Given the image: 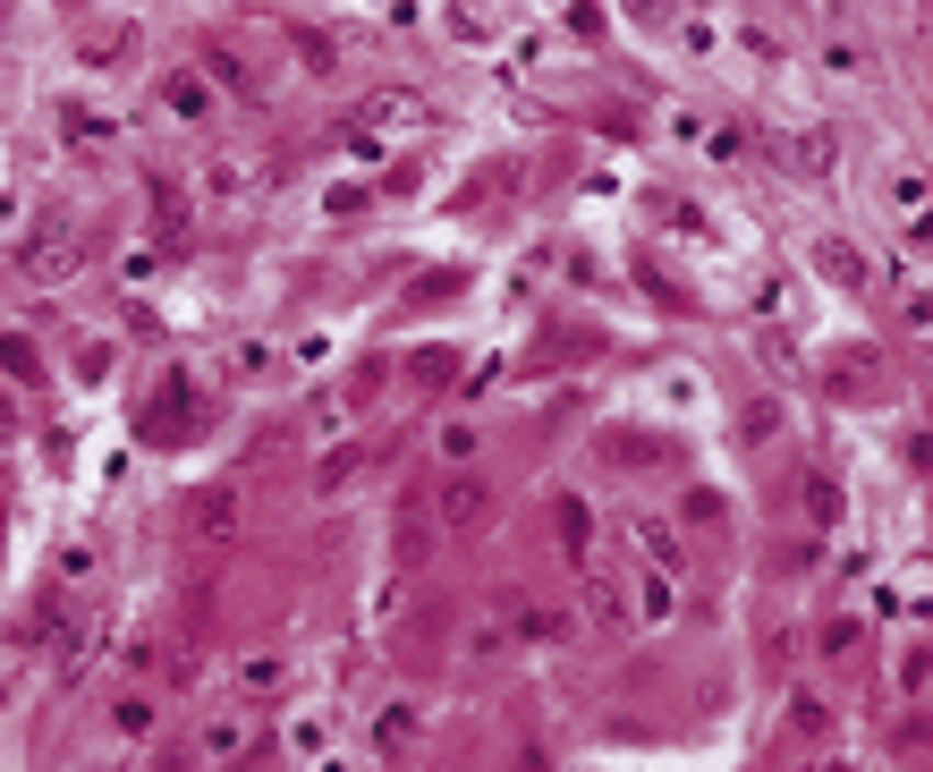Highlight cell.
Instances as JSON below:
<instances>
[{
	"label": "cell",
	"mask_w": 933,
	"mask_h": 772,
	"mask_svg": "<svg viewBox=\"0 0 933 772\" xmlns=\"http://www.w3.org/2000/svg\"><path fill=\"white\" fill-rule=\"evenodd\" d=\"M238 747H247V722H238V713L204 722V756H238Z\"/></svg>",
	"instance_id": "4"
},
{
	"label": "cell",
	"mask_w": 933,
	"mask_h": 772,
	"mask_svg": "<svg viewBox=\"0 0 933 772\" xmlns=\"http://www.w3.org/2000/svg\"><path fill=\"white\" fill-rule=\"evenodd\" d=\"M815 263H832L840 281H857V256H849V247H840V238H832V247H815Z\"/></svg>",
	"instance_id": "12"
},
{
	"label": "cell",
	"mask_w": 933,
	"mask_h": 772,
	"mask_svg": "<svg viewBox=\"0 0 933 772\" xmlns=\"http://www.w3.org/2000/svg\"><path fill=\"white\" fill-rule=\"evenodd\" d=\"M170 111H179V120H204V86H187V77H179V86H170Z\"/></svg>",
	"instance_id": "8"
},
{
	"label": "cell",
	"mask_w": 933,
	"mask_h": 772,
	"mask_svg": "<svg viewBox=\"0 0 933 772\" xmlns=\"http://www.w3.org/2000/svg\"><path fill=\"white\" fill-rule=\"evenodd\" d=\"M645 544H653V569H662V578H671L679 560H687V552H679V535H671V526H645Z\"/></svg>",
	"instance_id": "7"
},
{
	"label": "cell",
	"mask_w": 933,
	"mask_h": 772,
	"mask_svg": "<svg viewBox=\"0 0 933 772\" xmlns=\"http://www.w3.org/2000/svg\"><path fill=\"white\" fill-rule=\"evenodd\" d=\"M637 612H645V628H662V620H671V578H645Z\"/></svg>",
	"instance_id": "6"
},
{
	"label": "cell",
	"mask_w": 933,
	"mask_h": 772,
	"mask_svg": "<svg viewBox=\"0 0 933 772\" xmlns=\"http://www.w3.org/2000/svg\"><path fill=\"white\" fill-rule=\"evenodd\" d=\"M195 526H204V535H229V526H238V492H204Z\"/></svg>",
	"instance_id": "3"
},
{
	"label": "cell",
	"mask_w": 933,
	"mask_h": 772,
	"mask_svg": "<svg viewBox=\"0 0 933 772\" xmlns=\"http://www.w3.org/2000/svg\"><path fill=\"white\" fill-rule=\"evenodd\" d=\"M68 263H77V238H60V229H52V238H34V247H26V281H34V290H60Z\"/></svg>",
	"instance_id": "2"
},
{
	"label": "cell",
	"mask_w": 933,
	"mask_h": 772,
	"mask_svg": "<svg viewBox=\"0 0 933 772\" xmlns=\"http://www.w3.org/2000/svg\"><path fill=\"white\" fill-rule=\"evenodd\" d=\"M476 451H483V433H476L467 417H451V424H442V458H476Z\"/></svg>",
	"instance_id": "5"
},
{
	"label": "cell",
	"mask_w": 933,
	"mask_h": 772,
	"mask_svg": "<svg viewBox=\"0 0 933 772\" xmlns=\"http://www.w3.org/2000/svg\"><path fill=\"white\" fill-rule=\"evenodd\" d=\"M408 730H417V713H408V705H390V713H383V747H399Z\"/></svg>",
	"instance_id": "11"
},
{
	"label": "cell",
	"mask_w": 933,
	"mask_h": 772,
	"mask_svg": "<svg viewBox=\"0 0 933 772\" xmlns=\"http://www.w3.org/2000/svg\"><path fill=\"white\" fill-rule=\"evenodd\" d=\"M619 612H628V603H619V586H594V620H603V628H619Z\"/></svg>",
	"instance_id": "10"
},
{
	"label": "cell",
	"mask_w": 933,
	"mask_h": 772,
	"mask_svg": "<svg viewBox=\"0 0 933 772\" xmlns=\"http://www.w3.org/2000/svg\"><path fill=\"white\" fill-rule=\"evenodd\" d=\"M315 772H356V756H349V764H340V756H322V764Z\"/></svg>",
	"instance_id": "13"
},
{
	"label": "cell",
	"mask_w": 933,
	"mask_h": 772,
	"mask_svg": "<svg viewBox=\"0 0 933 772\" xmlns=\"http://www.w3.org/2000/svg\"><path fill=\"white\" fill-rule=\"evenodd\" d=\"M442 526H492V492H483V476H451V484H442Z\"/></svg>",
	"instance_id": "1"
},
{
	"label": "cell",
	"mask_w": 933,
	"mask_h": 772,
	"mask_svg": "<svg viewBox=\"0 0 933 772\" xmlns=\"http://www.w3.org/2000/svg\"><path fill=\"white\" fill-rule=\"evenodd\" d=\"M120 730H128V739H145V730H153V705H145V696H128V705H120Z\"/></svg>",
	"instance_id": "9"
}]
</instances>
